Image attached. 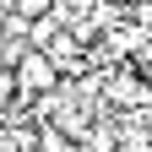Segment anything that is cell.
Segmentation results:
<instances>
[{
    "instance_id": "6da1fadb",
    "label": "cell",
    "mask_w": 152,
    "mask_h": 152,
    "mask_svg": "<svg viewBox=\"0 0 152 152\" xmlns=\"http://www.w3.org/2000/svg\"><path fill=\"white\" fill-rule=\"evenodd\" d=\"M54 82H60V71H54V54L27 49L22 60H16V87H22V92H54Z\"/></svg>"
},
{
    "instance_id": "7a4b0ae2",
    "label": "cell",
    "mask_w": 152,
    "mask_h": 152,
    "mask_svg": "<svg viewBox=\"0 0 152 152\" xmlns=\"http://www.w3.org/2000/svg\"><path fill=\"white\" fill-rule=\"evenodd\" d=\"M38 147H44V152H82L71 136H60L54 125H38Z\"/></svg>"
},
{
    "instance_id": "3957f363",
    "label": "cell",
    "mask_w": 152,
    "mask_h": 152,
    "mask_svg": "<svg viewBox=\"0 0 152 152\" xmlns=\"http://www.w3.org/2000/svg\"><path fill=\"white\" fill-rule=\"evenodd\" d=\"M11 11H16V22H33V16L54 11V0H11Z\"/></svg>"
},
{
    "instance_id": "277c9868",
    "label": "cell",
    "mask_w": 152,
    "mask_h": 152,
    "mask_svg": "<svg viewBox=\"0 0 152 152\" xmlns=\"http://www.w3.org/2000/svg\"><path fill=\"white\" fill-rule=\"evenodd\" d=\"M114 92H120L125 103H141V98H147V92L136 87V76H114Z\"/></svg>"
},
{
    "instance_id": "5b68a950",
    "label": "cell",
    "mask_w": 152,
    "mask_h": 152,
    "mask_svg": "<svg viewBox=\"0 0 152 152\" xmlns=\"http://www.w3.org/2000/svg\"><path fill=\"white\" fill-rule=\"evenodd\" d=\"M0 33H6V16H0Z\"/></svg>"
}]
</instances>
